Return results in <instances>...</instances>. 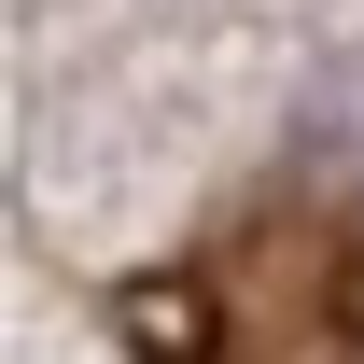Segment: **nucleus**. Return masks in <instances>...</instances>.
<instances>
[{"mask_svg": "<svg viewBox=\"0 0 364 364\" xmlns=\"http://www.w3.org/2000/svg\"><path fill=\"white\" fill-rule=\"evenodd\" d=\"M140 364H364V196L267 182L112 294Z\"/></svg>", "mask_w": 364, "mask_h": 364, "instance_id": "f257e3e1", "label": "nucleus"}]
</instances>
